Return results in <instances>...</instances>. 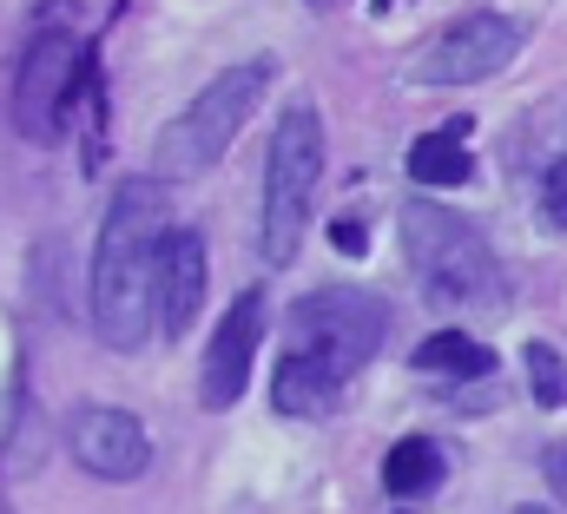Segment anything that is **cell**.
Here are the masks:
<instances>
[{
	"mask_svg": "<svg viewBox=\"0 0 567 514\" xmlns=\"http://www.w3.org/2000/svg\"><path fill=\"white\" fill-rule=\"evenodd\" d=\"M165 178H126L100 218L93 245V330L106 350H140L158 323L152 284H158V245H165Z\"/></svg>",
	"mask_w": 567,
	"mask_h": 514,
	"instance_id": "obj_1",
	"label": "cell"
},
{
	"mask_svg": "<svg viewBox=\"0 0 567 514\" xmlns=\"http://www.w3.org/2000/svg\"><path fill=\"white\" fill-rule=\"evenodd\" d=\"M403 257L416 270V290H423L435 310H488L502 317L508 304V270L495 245L449 205H410L403 212Z\"/></svg>",
	"mask_w": 567,
	"mask_h": 514,
	"instance_id": "obj_2",
	"label": "cell"
},
{
	"mask_svg": "<svg viewBox=\"0 0 567 514\" xmlns=\"http://www.w3.org/2000/svg\"><path fill=\"white\" fill-rule=\"evenodd\" d=\"M265 86H271V60H245V66L218 73L178 120L158 126V138H152V178H205L231 152V138L245 132V120L258 113Z\"/></svg>",
	"mask_w": 567,
	"mask_h": 514,
	"instance_id": "obj_3",
	"label": "cell"
},
{
	"mask_svg": "<svg viewBox=\"0 0 567 514\" xmlns=\"http://www.w3.org/2000/svg\"><path fill=\"white\" fill-rule=\"evenodd\" d=\"M323 185V120L310 100L284 106L271 132V158H265V218H258V251L265 264H290L303 232H310V205Z\"/></svg>",
	"mask_w": 567,
	"mask_h": 514,
	"instance_id": "obj_4",
	"label": "cell"
},
{
	"mask_svg": "<svg viewBox=\"0 0 567 514\" xmlns=\"http://www.w3.org/2000/svg\"><path fill=\"white\" fill-rule=\"evenodd\" d=\"M100 100V53L73 33H40L13 66V126L33 145H53L80 106Z\"/></svg>",
	"mask_w": 567,
	"mask_h": 514,
	"instance_id": "obj_5",
	"label": "cell"
},
{
	"mask_svg": "<svg viewBox=\"0 0 567 514\" xmlns=\"http://www.w3.org/2000/svg\"><path fill=\"white\" fill-rule=\"evenodd\" d=\"M383 337H390V310H383V297H370L357 284H323L290 304V350L317 357L337 377H357L383 350Z\"/></svg>",
	"mask_w": 567,
	"mask_h": 514,
	"instance_id": "obj_6",
	"label": "cell"
},
{
	"mask_svg": "<svg viewBox=\"0 0 567 514\" xmlns=\"http://www.w3.org/2000/svg\"><path fill=\"white\" fill-rule=\"evenodd\" d=\"M515 53H522V27L508 13H468V20L442 27L416 53L410 80L416 86H482L502 66H515Z\"/></svg>",
	"mask_w": 567,
	"mask_h": 514,
	"instance_id": "obj_7",
	"label": "cell"
},
{
	"mask_svg": "<svg viewBox=\"0 0 567 514\" xmlns=\"http://www.w3.org/2000/svg\"><path fill=\"white\" fill-rule=\"evenodd\" d=\"M66 449L86 475L100 482H140L152 469V435L133 409H113V402H80L66 415Z\"/></svg>",
	"mask_w": 567,
	"mask_h": 514,
	"instance_id": "obj_8",
	"label": "cell"
},
{
	"mask_svg": "<svg viewBox=\"0 0 567 514\" xmlns=\"http://www.w3.org/2000/svg\"><path fill=\"white\" fill-rule=\"evenodd\" d=\"M258 343H265V290H245V297L225 310V323H218V337H212V350H205V370H198L205 409H231V402L251 389V357H258Z\"/></svg>",
	"mask_w": 567,
	"mask_h": 514,
	"instance_id": "obj_9",
	"label": "cell"
},
{
	"mask_svg": "<svg viewBox=\"0 0 567 514\" xmlns=\"http://www.w3.org/2000/svg\"><path fill=\"white\" fill-rule=\"evenodd\" d=\"M205 284H212V264H205V238L172 225L165 245H158V284H152V310H158V330L178 343L198 310H205Z\"/></svg>",
	"mask_w": 567,
	"mask_h": 514,
	"instance_id": "obj_10",
	"label": "cell"
},
{
	"mask_svg": "<svg viewBox=\"0 0 567 514\" xmlns=\"http://www.w3.org/2000/svg\"><path fill=\"white\" fill-rule=\"evenodd\" d=\"M337 389H343L337 370H323V363H317V357H303V350H284L278 383H271V402H278V415L323 422V415L337 409Z\"/></svg>",
	"mask_w": 567,
	"mask_h": 514,
	"instance_id": "obj_11",
	"label": "cell"
},
{
	"mask_svg": "<svg viewBox=\"0 0 567 514\" xmlns=\"http://www.w3.org/2000/svg\"><path fill=\"white\" fill-rule=\"evenodd\" d=\"M462 120L442 132H423L416 145H410V178L423 185V192H455V185H468L475 178V158H468V138H462Z\"/></svg>",
	"mask_w": 567,
	"mask_h": 514,
	"instance_id": "obj_12",
	"label": "cell"
},
{
	"mask_svg": "<svg viewBox=\"0 0 567 514\" xmlns=\"http://www.w3.org/2000/svg\"><path fill=\"white\" fill-rule=\"evenodd\" d=\"M442 475H449V455H442L429 435H403V442L383 455V489H390L396 502H416L429 489H442Z\"/></svg>",
	"mask_w": 567,
	"mask_h": 514,
	"instance_id": "obj_13",
	"label": "cell"
},
{
	"mask_svg": "<svg viewBox=\"0 0 567 514\" xmlns=\"http://www.w3.org/2000/svg\"><path fill=\"white\" fill-rule=\"evenodd\" d=\"M416 370L423 377H449V383H482V377H495V350L475 343L468 330H435L416 350Z\"/></svg>",
	"mask_w": 567,
	"mask_h": 514,
	"instance_id": "obj_14",
	"label": "cell"
},
{
	"mask_svg": "<svg viewBox=\"0 0 567 514\" xmlns=\"http://www.w3.org/2000/svg\"><path fill=\"white\" fill-rule=\"evenodd\" d=\"M522 363H528V389H535V402H542V409H567V363L561 357H555L548 343H528Z\"/></svg>",
	"mask_w": 567,
	"mask_h": 514,
	"instance_id": "obj_15",
	"label": "cell"
},
{
	"mask_svg": "<svg viewBox=\"0 0 567 514\" xmlns=\"http://www.w3.org/2000/svg\"><path fill=\"white\" fill-rule=\"evenodd\" d=\"M542 218H548L555 232H567V158H555L548 178H542Z\"/></svg>",
	"mask_w": 567,
	"mask_h": 514,
	"instance_id": "obj_16",
	"label": "cell"
},
{
	"mask_svg": "<svg viewBox=\"0 0 567 514\" xmlns=\"http://www.w3.org/2000/svg\"><path fill=\"white\" fill-rule=\"evenodd\" d=\"M542 475H548V489L567 502V442H555V449L542 455Z\"/></svg>",
	"mask_w": 567,
	"mask_h": 514,
	"instance_id": "obj_17",
	"label": "cell"
},
{
	"mask_svg": "<svg viewBox=\"0 0 567 514\" xmlns=\"http://www.w3.org/2000/svg\"><path fill=\"white\" fill-rule=\"evenodd\" d=\"M337 245L343 251H363V225H337Z\"/></svg>",
	"mask_w": 567,
	"mask_h": 514,
	"instance_id": "obj_18",
	"label": "cell"
},
{
	"mask_svg": "<svg viewBox=\"0 0 567 514\" xmlns=\"http://www.w3.org/2000/svg\"><path fill=\"white\" fill-rule=\"evenodd\" d=\"M515 514H555V508H515Z\"/></svg>",
	"mask_w": 567,
	"mask_h": 514,
	"instance_id": "obj_19",
	"label": "cell"
}]
</instances>
